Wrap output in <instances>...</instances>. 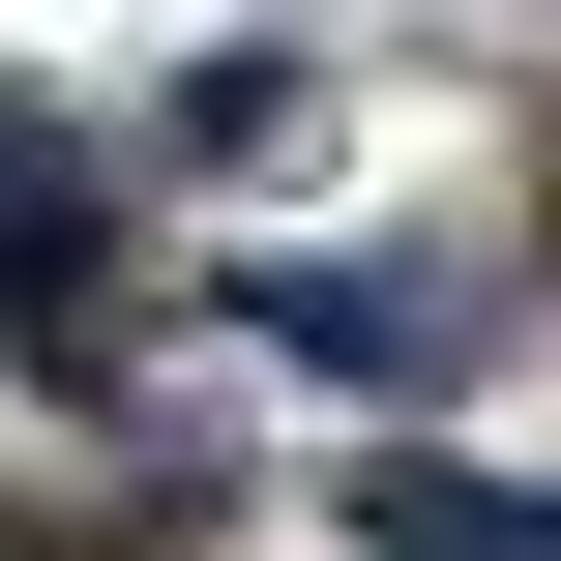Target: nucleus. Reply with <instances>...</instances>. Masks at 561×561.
Here are the masks:
<instances>
[{"mask_svg": "<svg viewBox=\"0 0 561 561\" xmlns=\"http://www.w3.org/2000/svg\"><path fill=\"white\" fill-rule=\"evenodd\" d=\"M207 325H237V355H296V385H444V266H385V237H266Z\"/></svg>", "mask_w": 561, "mask_h": 561, "instance_id": "obj_1", "label": "nucleus"}, {"mask_svg": "<svg viewBox=\"0 0 561 561\" xmlns=\"http://www.w3.org/2000/svg\"><path fill=\"white\" fill-rule=\"evenodd\" d=\"M0 325H30L59 385H89V325H118V207H59V148H30V118H0Z\"/></svg>", "mask_w": 561, "mask_h": 561, "instance_id": "obj_2", "label": "nucleus"}, {"mask_svg": "<svg viewBox=\"0 0 561 561\" xmlns=\"http://www.w3.org/2000/svg\"><path fill=\"white\" fill-rule=\"evenodd\" d=\"M355 561H561V473H444V444H385V473H355Z\"/></svg>", "mask_w": 561, "mask_h": 561, "instance_id": "obj_3", "label": "nucleus"}]
</instances>
